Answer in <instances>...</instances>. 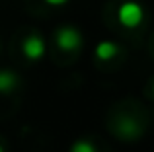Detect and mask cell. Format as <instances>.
<instances>
[{
  "instance_id": "obj_9",
  "label": "cell",
  "mask_w": 154,
  "mask_h": 152,
  "mask_svg": "<svg viewBox=\"0 0 154 152\" xmlns=\"http://www.w3.org/2000/svg\"><path fill=\"white\" fill-rule=\"evenodd\" d=\"M0 152H4V148H2V146H0Z\"/></svg>"
},
{
  "instance_id": "obj_5",
  "label": "cell",
  "mask_w": 154,
  "mask_h": 152,
  "mask_svg": "<svg viewBox=\"0 0 154 152\" xmlns=\"http://www.w3.org/2000/svg\"><path fill=\"white\" fill-rule=\"evenodd\" d=\"M119 55V45L113 41H100L96 45V57L100 61H111Z\"/></svg>"
},
{
  "instance_id": "obj_7",
  "label": "cell",
  "mask_w": 154,
  "mask_h": 152,
  "mask_svg": "<svg viewBox=\"0 0 154 152\" xmlns=\"http://www.w3.org/2000/svg\"><path fill=\"white\" fill-rule=\"evenodd\" d=\"M70 152H98L96 150V146L92 144L90 141H76L74 144H72V148H70Z\"/></svg>"
},
{
  "instance_id": "obj_2",
  "label": "cell",
  "mask_w": 154,
  "mask_h": 152,
  "mask_svg": "<svg viewBox=\"0 0 154 152\" xmlns=\"http://www.w3.org/2000/svg\"><path fill=\"white\" fill-rule=\"evenodd\" d=\"M55 43L60 51L72 53L82 47V33L72 26H63L55 31Z\"/></svg>"
},
{
  "instance_id": "obj_4",
  "label": "cell",
  "mask_w": 154,
  "mask_h": 152,
  "mask_svg": "<svg viewBox=\"0 0 154 152\" xmlns=\"http://www.w3.org/2000/svg\"><path fill=\"white\" fill-rule=\"evenodd\" d=\"M115 135L119 138H125V141H135L143 135V127L139 125V121L133 117H123L117 121L115 125Z\"/></svg>"
},
{
  "instance_id": "obj_3",
  "label": "cell",
  "mask_w": 154,
  "mask_h": 152,
  "mask_svg": "<svg viewBox=\"0 0 154 152\" xmlns=\"http://www.w3.org/2000/svg\"><path fill=\"white\" fill-rule=\"evenodd\" d=\"M22 51H23V55H26V59H29V61H39V59H43V55H45V41H43L41 35L31 33L23 39Z\"/></svg>"
},
{
  "instance_id": "obj_8",
  "label": "cell",
  "mask_w": 154,
  "mask_h": 152,
  "mask_svg": "<svg viewBox=\"0 0 154 152\" xmlns=\"http://www.w3.org/2000/svg\"><path fill=\"white\" fill-rule=\"evenodd\" d=\"M45 4H49V6H63V4H66L68 0H43Z\"/></svg>"
},
{
  "instance_id": "obj_6",
  "label": "cell",
  "mask_w": 154,
  "mask_h": 152,
  "mask_svg": "<svg viewBox=\"0 0 154 152\" xmlns=\"http://www.w3.org/2000/svg\"><path fill=\"white\" fill-rule=\"evenodd\" d=\"M18 86V76L12 70H0V94H8Z\"/></svg>"
},
{
  "instance_id": "obj_10",
  "label": "cell",
  "mask_w": 154,
  "mask_h": 152,
  "mask_svg": "<svg viewBox=\"0 0 154 152\" xmlns=\"http://www.w3.org/2000/svg\"><path fill=\"white\" fill-rule=\"evenodd\" d=\"M152 94H154V84H152Z\"/></svg>"
},
{
  "instance_id": "obj_1",
  "label": "cell",
  "mask_w": 154,
  "mask_h": 152,
  "mask_svg": "<svg viewBox=\"0 0 154 152\" xmlns=\"http://www.w3.org/2000/svg\"><path fill=\"white\" fill-rule=\"evenodd\" d=\"M117 20H119V23L123 27L133 29V27H137V26L143 23L144 8L140 6L139 2H135V0H125V2L117 8Z\"/></svg>"
}]
</instances>
